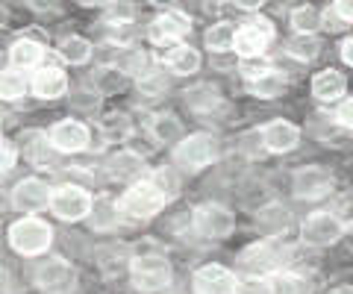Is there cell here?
Returning <instances> with one entry per match:
<instances>
[{"mask_svg": "<svg viewBox=\"0 0 353 294\" xmlns=\"http://www.w3.org/2000/svg\"><path fill=\"white\" fill-rule=\"evenodd\" d=\"M292 250L285 247L280 238H265V242H256L241 250L239 256V268L248 271L250 277H265L271 271H280L285 262H289Z\"/></svg>", "mask_w": 353, "mask_h": 294, "instance_id": "1", "label": "cell"}, {"mask_svg": "<svg viewBox=\"0 0 353 294\" xmlns=\"http://www.w3.org/2000/svg\"><path fill=\"white\" fill-rule=\"evenodd\" d=\"M168 203V198L153 186V182H136L132 189L124 191V198H121V215L127 218V221H150L153 215H157L162 206Z\"/></svg>", "mask_w": 353, "mask_h": 294, "instance_id": "2", "label": "cell"}, {"mask_svg": "<svg viewBox=\"0 0 353 294\" xmlns=\"http://www.w3.org/2000/svg\"><path fill=\"white\" fill-rule=\"evenodd\" d=\"M9 242L21 256H41L53 242V230L39 218H21L9 230Z\"/></svg>", "mask_w": 353, "mask_h": 294, "instance_id": "3", "label": "cell"}, {"mask_svg": "<svg viewBox=\"0 0 353 294\" xmlns=\"http://www.w3.org/2000/svg\"><path fill=\"white\" fill-rule=\"evenodd\" d=\"M132 282H136L139 291H159L171 282V265L168 259L159 253H141L132 259Z\"/></svg>", "mask_w": 353, "mask_h": 294, "instance_id": "4", "label": "cell"}, {"mask_svg": "<svg viewBox=\"0 0 353 294\" xmlns=\"http://www.w3.org/2000/svg\"><path fill=\"white\" fill-rule=\"evenodd\" d=\"M174 159H176V165H180L183 171H189V174L203 171L209 162L215 159V138L203 136V133L183 138L174 150Z\"/></svg>", "mask_w": 353, "mask_h": 294, "instance_id": "5", "label": "cell"}, {"mask_svg": "<svg viewBox=\"0 0 353 294\" xmlns=\"http://www.w3.org/2000/svg\"><path fill=\"white\" fill-rule=\"evenodd\" d=\"M274 39V24L268 18H250L236 32V53L241 59H259V53Z\"/></svg>", "mask_w": 353, "mask_h": 294, "instance_id": "6", "label": "cell"}, {"mask_svg": "<svg viewBox=\"0 0 353 294\" xmlns=\"http://www.w3.org/2000/svg\"><path fill=\"white\" fill-rule=\"evenodd\" d=\"M330 189H333V174L321 165H303L292 177V191L301 200H318L330 194Z\"/></svg>", "mask_w": 353, "mask_h": 294, "instance_id": "7", "label": "cell"}, {"mask_svg": "<svg viewBox=\"0 0 353 294\" xmlns=\"http://www.w3.org/2000/svg\"><path fill=\"white\" fill-rule=\"evenodd\" d=\"M194 227H197V233L206 235V238H227L236 227V218L227 206L203 203V206L194 209Z\"/></svg>", "mask_w": 353, "mask_h": 294, "instance_id": "8", "label": "cell"}, {"mask_svg": "<svg viewBox=\"0 0 353 294\" xmlns=\"http://www.w3.org/2000/svg\"><path fill=\"white\" fill-rule=\"evenodd\" d=\"M92 206H94V200L88 198V191H83L80 186H59L50 200V209L57 212L62 221H80V218L92 215Z\"/></svg>", "mask_w": 353, "mask_h": 294, "instance_id": "9", "label": "cell"}, {"mask_svg": "<svg viewBox=\"0 0 353 294\" xmlns=\"http://www.w3.org/2000/svg\"><path fill=\"white\" fill-rule=\"evenodd\" d=\"M341 233H345V224L339 221L336 212H315L312 218H306V224H303V242L312 247L336 244Z\"/></svg>", "mask_w": 353, "mask_h": 294, "instance_id": "10", "label": "cell"}, {"mask_svg": "<svg viewBox=\"0 0 353 294\" xmlns=\"http://www.w3.org/2000/svg\"><path fill=\"white\" fill-rule=\"evenodd\" d=\"M74 268L65 262V259L53 256V259H44V262L36 268V282L41 291L48 294H65L74 286Z\"/></svg>", "mask_w": 353, "mask_h": 294, "instance_id": "11", "label": "cell"}, {"mask_svg": "<svg viewBox=\"0 0 353 294\" xmlns=\"http://www.w3.org/2000/svg\"><path fill=\"white\" fill-rule=\"evenodd\" d=\"M192 286H194V294H236L239 280L224 265H203L194 271Z\"/></svg>", "mask_w": 353, "mask_h": 294, "instance_id": "12", "label": "cell"}, {"mask_svg": "<svg viewBox=\"0 0 353 294\" xmlns=\"http://www.w3.org/2000/svg\"><path fill=\"white\" fill-rule=\"evenodd\" d=\"M185 106H189L194 115L206 118V121H212V118L227 115V103H224V97H221V94H218V89H212V85H194L192 92H185Z\"/></svg>", "mask_w": 353, "mask_h": 294, "instance_id": "13", "label": "cell"}, {"mask_svg": "<svg viewBox=\"0 0 353 294\" xmlns=\"http://www.w3.org/2000/svg\"><path fill=\"white\" fill-rule=\"evenodd\" d=\"M88 127L80 121H59L50 129V145L59 154H77V150L88 147Z\"/></svg>", "mask_w": 353, "mask_h": 294, "instance_id": "14", "label": "cell"}, {"mask_svg": "<svg viewBox=\"0 0 353 294\" xmlns=\"http://www.w3.org/2000/svg\"><path fill=\"white\" fill-rule=\"evenodd\" d=\"M53 200V191L41 180H21L12 191V203L21 212H39Z\"/></svg>", "mask_w": 353, "mask_h": 294, "instance_id": "15", "label": "cell"}, {"mask_svg": "<svg viewBox=\"0 0 353 294\" xmlns=\"http://www.w3.org/2000/svg\"><path fill=\"white\" fill-rule=\"evenodd\" d=\"M189 30H192V24H189V18H185V15H180V12H165V15H159L150 24V41H157V45H174L176 48V41H180Z\"/></svg>", "mask_w": 353, "mask_h": 294, "instance_id": "16", "label": "cell"}, {"mask_svg": "<svg viewBox=\"0 0 353 294\" xmlns=\"http://www.w3.org/2000/svg\"><path fill=\"white\" fill-rule=\"evenodd\" d=\"M262 141L271 154H285L301 141V129L289 121H271L262 127Z\"/></svg>", "mask_w": 353, "mask_h": 294, "instance_id": "17", "label": "cell"}, {"mask_svg": "<svg viewBox=\"0 0 353 294\" xmlns=\"http://www.w3.org/2000/svg\"><path fill=\"white\" fill-rule=\"evenodd\" d=\"M106 174L112 180H121V182H130V180H139L141 174H145V159L139 154H132V150H121L109 159L106 165Z\"/></svg>", "mask_w": 353, "mask_h": 294, "instance_id": "18", "label": "cell"}, {"mask_svg": "<svg viewBox=\"0 0 353 294\" xmlns=\"http://www.w3.org/2000/svg\"><path fill=\"white\" fill-rule=\"evenodd\" d=\"M32 92L44 97V101L62 97L68 92V77H65L59 68H41V71H36V77H32Z\"/></svg>", "mask_w": 353, "mask_h": 294, "instance_id": "19", "label": "cell"}, {"mask_svg": "<svg viewBox=\"0 0 353 294\" xmlns=\"http://www.w3.org/2000/svg\"><path fill=\"white\" fill-rule=\"evenodd\" d=\"M345 89H347L345 74L333 71V68L315 74V80H312V94L318 97V101H339V97L345 94Z\"/></svg>", "mask_w": 353, "mask_h": 294, "instance_id": "20", "label": "cell"}, {"mask_svg": "<svg viewBox=\"0 0 353 294\" xmlns=\"http://www.w3.org/2000/svg\"><path fill=\"white\" fill-rule=\"evenodd\" d=\"M256 227H259V233H265L268 238H280L285 233V227H289V209L280 203L265 206L256 215Z\"/></svg>", "mask_w": 353, "mask_h": 294, "instance_id": "21", "label": "cell"}, {"mask_svg": "<svg viewBox=\"0 0 353 294\" xmlns=\"http://www.w3.org/2000/svg\"><path fill=\"white\" fill-rule=\"evenodd\" d=\"M165 62H168V71L171 74H194L197 68H201V53H197L194 48L189 45H176L168 50V56H165Z\"/></svg>", "mask_w": 353, "mask_h": 294, "instance_id": "22", "label": "cell"}, {"mask_svg": "<svg viewBox=\"0 0 353 294\" xmlns=\"http://www.w3.org/2000/svg\"><path fill=\"white\" fill-rule=\"evenodd\" d=\"M274 294H315V280L306 274H280L271 280Z\"/></svg>", "mask_w": 353, "mask_h": 294, "instance_id": "23", "label": "cell"}, {"mask_svg": "<svg viewBox=\"0 0 353 294\" xmlns=\"http://www.w3.org/2000/svg\"><path fill=\"white\" fill-rule=\"evenodd\" d=\"M118 215H121V206L109 198H97L92 206V227L94 230H112L118 224Z\"/></svg>", "mask_w": 353, "mask_h": 294, "instance_id": "24", "label": "cell"}, {"mask_svg": "<svg viewBox=\"0 0 353 294\" xmlns=\"http://www.w3.org/2000/svg\"><path fill=\"white\" fill-rule=\"evenodd\" d=\"M150 133L162 145H174V141H183V124L174 115H157L150 124Z\"/></svg>", "mask_w": 353, "mask_h": 294, "instance_id": "25", "label": "cell"}, {"mask_svg": "<svg viewBox=\"0 0 353 294\" xmlns=\"http://www.w3.org/2000/svg\"><path fill=\"white\" fill-rule=\"evenodd\" d=\"M9 59H12V68H32V65H39L41 59V45H36V41L30 39H21L12 45V50H9Z\"/></svg>", "mask_w": 353, "mask_h": 294, "instance_id": "26", "label": "cell"}, {"mask_svg": "<svg viewBox=\"0 0 353 294\" xmlns=\"http://www.w3.org/2000/svg\"><path fill=\"white\" fill-rule=\"evenodd\" d=\"M236 27L230 24V21H221V24H212L206 30V48L209 50H230V48H236Z\"/></svg>", "mask_w": 353, "mask_h": 294, "instance_id": "27", "label": "cell"}, {"mask_svg": "<svg viewBox=\"0 0 353 294\" xmlns=\"http://www.w3.org/2000/svg\"><path fill=\"white\" fill-rule=\"evenodd\" d=\"M285 50H289V56L301 59V62H312L318 53H321V41H318L315 36H301V32H297L294 39H289Z\"/></svg>", "mask_w": 353, "mask_h": 294, "instance_id": "28", "label": "cell"}, {"mask_svg": "<svg viewBox=\"0 0 353 294\" xmlns=\"http://www.w3.org/2000/svg\"><path fill=\"white\" fill-rule=\"evenodd\" d=\"M115 68L121 71V74H130V77H145V74L150 71L148 68V53H141V50H124L118 56V62H115Z\"/></svg>", "mask_w": 353, "mask_h": 294, "instance_id": "29", "label": "cell"}, {"mask_svg": "<svg viewBox=\"0 0 353 294\" xmlns=\"http://www.w3.org/2000/svg\"><path fill=\"white\" fill-rule=\"evenodd\" d=\"M250 92L256 97H280L285 92V77L280 71H268L265 77L250 83Z\"/></svg>", "mask_w": 353, "mask_h": 294, "instance_id": "30", "label": "cell"}, {"mask_svg": "<svg viewBox=\"0 0 353 294\" xmlns=\"http://www.w3.org/2000/svg\"><path fill=\"white\" fill-rule=\"evenodd\" d=\"M59 53H62V59H65V62L83 65V62L92 59V45H88L85 39H80V36H71V39H65V41H62Z\"/></svg>", "mask_w": 353, "mask_h": 294, "instance_id": "31", "label": "cell"}, {"mask_svg": "<svg viewBox=\"0 0 353 294\" xmlns=\"http://www.w3.org/2000/svg\"><path fill=\"white\" fill-rule=\"evenodd\" d=\"M292 24H294V30L301 32V36H312V30L318 24H324V18H321V12H318L315 6H301V9H294L292 12Z\"/></svg>", "mask_w": 353, "mask_h": 294, "instance_id": "32", "label": "cell"}, {"mask_svg": "<svg viewBox=\"0 0 353 294\" xmlns=\"http://www.w3.org/2000/svg\"><path fill=\"white\" fill-rule=\"evenodd\" d=\"M27 92V77L21 74L18 68H9L3 71V77H0V94L6 97V101H15V97H21Z\"/></svg>", "mask_w": 353, "mask_h": 294, "instance_id": "33", "label": "cell"}, {"mask_svg": "<svg viewBox=\"0 0 353 294\" xmlns=\"http://www.w3.org/2000/svg\"><path fill=\"white\" fill-rule=\"evenodd\" d=\"M168 74H165L162 68H150L145 77L139 80V89L141 94H150V97H157V94H165V89H168Z\"/></svg>", "mask_w": 353, "mask_h": 294, "instance_id": "34", "label": "cell"}, {"mask_svg": "<svg viewBox=\"0 0 353 294\" xmlns=\"http://www.w3.org/2000/svg\"><path fill=\"white\" fill-rule=\"evenodd\" d=\"M236 294H274V286H271V280H265V277H250V280L239 282Z\"/></svg>", "mask_w": 353, "mask_h": 294, "instance_id": "35", "label": "cell"}, {"mask_svg": "<svg viewBox=\"0 0 353 294\" xmlns=\"http://www.w3.org/2000/svg\"><path fill=\"white\" fill-rule=\"evenodd\" d=\"M241 71H245V77H248V83H253V80H259V77H265L268 71H274L268 62H262V59H241Z\"/></svg>", "mask_w": 353, "mask_h": 294, "instance_id": "36", "label": "cell"}, {"mask_svg": "<svg viewBox=\"0 0 353 294\" xmlns=\"http://www.w3.org/2000/svg\"><path fill=\"white\" fill-rule=\"evenodd\" d=\"M103 133L109 136V138H124L127 133H130V124H127V118L124 115H109L106 121H103Z\"/></svg>", "mask_w": 353, "mask_h": 294, "instance_id": "37", "label": "cell"}, {"mask_svg": "<svg viewBox=\"0 0 353 294\" xmlns=\"http://www.w3.org/2000/svg\"><path fill=\"white\" fill-rule=\"evenodd\" d=\"M153 186H157L162 194H165V198H174V194H176V180H174V174H168V171H157V174H153Z\"/></svg>", "mask_w": 353, "mask_h": 294, "instance_id": "38", "label": "cell"}, {"mask_svg": "<svg viewBox=\"0 0 353 294\" xmlns=\"http://www.w3.org/2000/svg\"><path fill=\"white\" fill-rule=\"evenodd\" d=\"M339 221L345 224V227H353V198H347V200H341V206H339Z\"/></svg>", "mask_w": 353, "mask_h": 294, "instance_id": "39", "label": "cell"}, {"mask_svg": "<svg viewBox=\"0 0 353 294\" xmlns=\"http://www.w3.org/2000/svg\"><path fill=\"white\" fill-rule=\"evenodd\" d=\"M336 118H339V121L345 124V127H353V97L339 106V115H336Z\"/></svg>", "mask_w": 353, "mask_h": 294, "instance_id": "40", "label": "cell"}, {"mask_svg": "<svg viewBox=\"0 0 353 294\" xmlns=\"http://www.w3.org/2000/svg\"><path fill=\"white\" fill-rule=\"evenodd\" d=\"M333 9L341 15V21H345V24H350V21H353V0H339Z\"/></svg>", "mask_w": 353, "mask_h": 294, "instance_id": "41", "label": "cell"}, {"mask_svg": "<svg viewBox=\"0 0 353 294\" xmlns=\"http://www.w3.org/2000/svg\"><path fill=\"white\" fill-rule=\"evenodd\" d=\"M324 27L327 30H341V27H345V21H341V15L336 12V9H327V12H324Z\"/></svg>", "mask_w": 353, "mask_h": 294, "instance_id": "42", "label": "cell"}, {"mask_svg": "<svg viewBox=\"0 0 353 294\" xmlns=\"http://www.w3.org/2000/svg\"><path fill=\"white\" fill-rule=\"evenodd\" d=\"M12 165H15V145L3 141V171H12Z\"/></svg>", "mask_w": 353, "mask_h": 294, "instance_id": "43", "label": "cell"}, {"mask_svg": "<svg viewBox=\"0 0 353 294\" xmlns=\"http://www.w3.org/2000/svg\"><path fill=\"white\" fill-rule=\"evenodd\" d=\"M341 59H345L347 65H353V36L345 39V45H341Z\"/></svg>", "mask_w": 353, "mask_h": 294, "instance_id": "44", "label": "cell"}, {"mask_svg": "<svg viewBox=\"0 0 353 294\" xmlns=\"http://www.w3.org/2000/svg\"><path fill=\"white\" fill-rule=\"evenodd\" d=\"M330 294H353V286H341V288H333Z\"/></svg>", "mask_w": 353, "mask_h": 294, "instance_id": "45", "label": "cell"}]
</instances>
